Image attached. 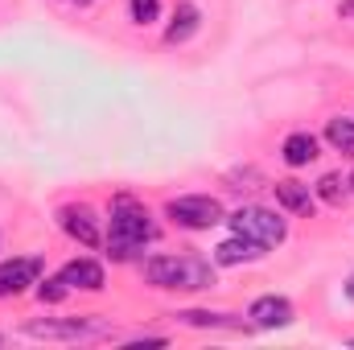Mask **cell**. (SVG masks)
I'll return each mask as SVG.
<instances>
[{"mask_svg":"<svg viewBox=\"0 0 354 350\" xmlns=\"http://www.w3.org/2000/svg\"><path fill=\"white\" fill-rule=\"evenodd\" d=\"M153 235H157V231H153L145 206H136L132 198H120L115 210H111V231H107V248H111V256H115V260H128V256H132L136 248H145Z\"/></svg>","mask_w":354,"mask_h":350,"instance_id":"6da1fadb","label":"cell"},{"mask_svg":"<svg viewBox=\"0 0 354 350\" xmlns=\"http://www.w3.org/2000/svg\"><path fill=\"white\" fill-rule=\"evenodd\" d=\"M145 276L157 288H210L214 268L202 256H153L145 264Z\"/></svg>","mask_w":354,"mask_h":350,"instance_id":"7a4b0ae2","label":"cell"},{"mask_svg":"<svg viewBox=\"0 0 354 350\" xmlns=\"http://www.w3.org/2000/svg\"><path fill=\"white\" fill-rule=\"evenodd\" d=\"M231 231H235L239 239L256 243V248H276V243H284V235H288L284 219H276L264 206H239V210L231 214Z\"/></svg>","mask_w":354,"mask_h":350,"instance_id":"3957f363","label":"cell"},{"mask_svg":"<svg viewBox=\"0 0 354 350\" xmlns=\"http://www.w3.org/2000/svg\"><path fill=\"white\" fill-rule=\"evenodd\" d=\"M165 214L174 219L177 227H189V231H210L223 223V206L210 198V194H185V198H174L165 206Z\"/></svg>","mask_w":354,"mask_h":350,"instance_id":"277c9868","label":"cell"},{"mask_svg":"<svg viewBox=\"0 0 354 350\" xmlns=\"http://www.w3.org/2000/svg\"><path fill=\"white\" fill-rule=\"evenodd\" d=\"M29 338H62V342H79V338H107L111 326L99 317H71V322H29L25 326Z\"/></svg>","mask_w":354,"mask_h":350,"instance_id":"5b68a950","label":"cell"},{"mask_svg":"<svg viewBox=\"0 0 354 350\" xmlns=\"http://www.w3.org/2000/svg\"><path fill=\"white\" fill-rule=\"evenodd\" d=\"M37 276H41V260H33V256H21V260L0 264V297L25 293L29 284H37Z\"/></svg>","mask_w":354,"mask_h":350,"instance_id":"8992f818","label":"cell"},{"mask_svg":"<svg viewBox=\"0 0 354 350\" xmlns=\"http://www.w3.org/2000/svg\"><path fill=\"white\" fill-rule=\"evenodd\" d=\"M248 317H252L260 330H280V326L292 322V305H288L284 297H260V301H252Z\"/></svg>","mask_w":354,"mask_h":350,"instance_id":"52a82bcc","label":"cell"},{"mask_svg":"<svg viewBox=\"0 0 354 350\" xmlns=\"http://www.w3.org/2000/svg\"><path fill=\"white\" fill-rule=\"evenodd\" d=\"M58 223H62V231H66L71 239H79L83 248H99V227H95L91 210H83V206H66V210H58Z\"/></svg>","mask_w":354,"mask_h":350,"instance_id":"ba28073f","label":"cell"},{"mask_svg":"<svg viewBox=\"0 0 354 350\" xmlns=\"http://www.w3.org/2000/svg\"><path fill=\"white\" fill-rule=\"evenodd\" d=\"M272 190H276V202H280L284 210H292V214H313V194H309V185H301V181H276Z\"/></svg>","mask_w":354,"mask_h":350,"instance_id":"9c48e42d","label":"cell"},{"mask_svg":"<svg viewBox=\"0 0 354 350\" xmlns=\"http://www.w3.org/2000/svg\"><path fill=\"white\" fill-rule=\"evenodd\" d=\"M62 280L71 284V288H87V293H99L103 288V268L95 260H75L62 268Z\"/></svg>","mask_w":354,"mask_h":350,"instance_id":"30bf717a","label":"cell"},{"mask_svg":"<svg viewBox=\"0 0 354 350\" xmlns=\"http://www.w3.org/2000/svg\"><path fill=\"white\" fill-rule=\"evenodd\" d=\"M198 8L194 4H177V12H174V21H169V29H165V42L169 46H177V42H185V37H194L198 33Z\"/></svg>","mask_w":354,"mask_h":350,"instance_id":"8fae6325","label":"cell"},{"mask_svg":"<svg viewBox=\"0 0 354 350\" xmlns=\"http://www.w3.org/2000/svg\"><path fill=\"white\" fill-rule=\"evenodd\" d=\"M317 157V140L309 136V132H292L288 140H284V161L292 165V169H301V165H309Z\"/></svg>","mask_w":354,"mask_h":350,"instance_id":"7c38bea8","label":"cell"},{"mask_svg":"<svg viewBox=\"0 0 354 350\" xmlns=\"http://www.w3.org/2000/svg\"><path fill=\"white\" fill-rule=\"evenodd\" d=\"M260 252H264V248H256V243H248V239L235 235V239H227V243L214 248V260L218 264H248V260H256Z\"/></svg>","mask_w":354,"mask_h":350,"instance_id":"4fadbf2b","label":"cell"},{"mask_svg":"<svg viewBox=\"0 0 354 350\" xmlns=\"http://www.w3.org/2000/svg\"><path fill=\"white\" fill-rule=\"evenodd\" d=\"M326 140H330L342 157H354V120H346V116L330 120V124H326Z\"/></svg>","mask_w":354,"mask_h":350,"instance_id":"5bb4252c","label":"cell"},{"mask_svg":"<svg viewBox=\"0 0 354 350\" xmlns=\"http://www.w3.org/2000/svg\"><path fill=\"white\" fill-rule=\"evenodd\" d=\"M185 326H210V330H239L243 322H235L231 313H198V309H185V313H177Z\"/></svg>","mask_w":354,"mask_h":350,"instance_id":"9a60e30c","label":"cell"},{"mask_svg":"<svg viewBox=\"0 0 354 350\" xmlns=\"http://www.w3.org/2000/svg\"><path fill=\"white\" fill-rule=\"evenodd\" d=\"M346 185H351V181H342L338 174H326L317 181V198L330 202V206H342V202H346Z\"/></svg>","mask_w":354,"mask_h":350,"instance_id":"2e32d148","label":"cell"},{"mask_svg":"<svg viewBox=\"0 0 354 350\" xmlns=\"http://www.w3.org/2000/svg\"><path fill=\"white\" fill-rule=\"evenodd\" d=\"M132 4V21L136 25H149V21H157V12H161V0H128Z\"/></svg>","mask_w":354,"mask_h":350,"instance_id":"e0dca14e","label":"cell"},{"mask_svg":"<svg viewBox=\"0 0 354 350\" xmlns=\"http://www.w3.org/2000/svg\"><path fill=\"white\" fill-rule=\"evenodd\" d=\"M66 293H71V284H66L62 276H54V280H46V284L37 288V297H41V301H62Z\"/></svg>","mask_w":354,"mask_h":350,"instance_id":"ac0fdd59","label":"cell"},{"mask_svg":"<svg viewBox=\"0 0 354 350\" xmlns=\"http://www.w3.org/2000/svg\"><path fill=\"white\" fill-rule=\"evenodd\" d=\"M342 17H354V0H346V4H342Z\"/></svg>","mask_w":354,"mask_h":350,"instance_id":"d6986e66","label":"cell"},{"mask_svg":"<svg viewBox=\"0 0 354 350\" xmlns=\"http://www.w3.org/2000/svg\"><path fill=\"white\" fill-rule=\"evenodd\" d=\"M346 297H351V301H354V276H351V280H346Z\"/></svg>","mask_w":354,"mask_h":350,"instance_id":"ffe728a7","label":"cell"},{"mask_svg":"<svg viewBox=\"0 0 354 350\" xmlns=\"http://www.w3.org/2000/svg\"><path fill=\"white\" fill-rule=\"evenodd\" d=\"M351 185H354V174H351Z\"/></svg>","mask_w":354,"mask_h":350,"instance_id":"44dd1931","label":"cell"},{"mask_svg":"<svg viewBox=\"0 0 354 350\" xmlns=\"http://www.w3.org/2000/svg\"><path fill=\"white\" fill-rule=\"evenodd\" d=\"M83 4H87V0H83Z\"/></svg>","mask_w":354,"mask_h":350,"instance_id":"7402d4cb","label":"cell"}]
</instances>
